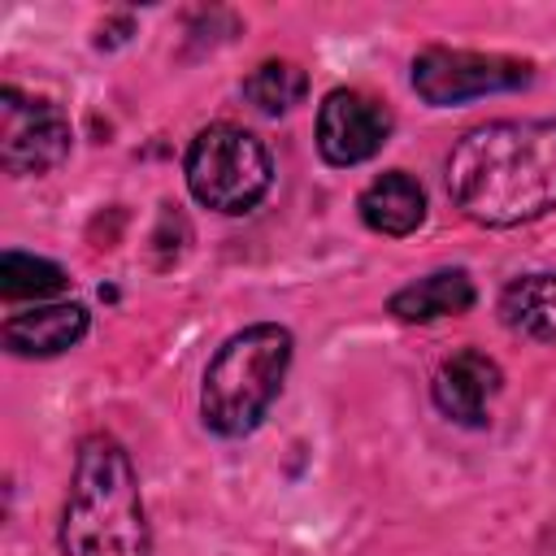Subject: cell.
I'll return each mask as SVG.
<instances>
[{
    "mask_svg": "<svg viewBox=\"0 0 556 556\" xmlns=\"http://www.w3.org/2000/svg\"><path fill=\"white\" fill-rule=\"evenodd\" d=\"M447 195L478 226H521L556 208V117L465 130L447 152Z\"/></svg>",
    "mask_w": 556,
    "mask_h": 556,
    "instance_id": "1",
    "label": "cell"
},
{
    "mask_svg": "<svg viewBox=\"0 0 556 556\" xmlns=\"http://www.w3.org/2000/svg\"><path fill=\"white\" fill-rule=\"evenodd\" d=\"M61 547L65 556H152L135 465L109 434H91L78 443L61 517Z\"/></svg>",
    "mask_w": 556,
    "mask_h": 556,
    "instance_id": "2",
    "label": "cell"
},
{
    "mask_svg": "<svg viewBox=\"0 0 556 556\" xmlns=\"http://www.w3.org/2000/svg\"><path fill=\"white\" fill-rule=\"evenodd\" d=\"M287 365H291L287 326L256 321V326L235 330L204 369V387H200L204 426L226 439L252 434L265 421L269 404L278 400Z\"/></svg>",
    "mask_w": 556,
    "mask_h": 556,
    "instance_id": "3",
    "label": "cell"
},
{
    "mask_svg": "<svg viewBox=\"0 0 556 556\" xmlns=\"http://www.w3.org/2000/svg\"><path fill=\"white\" fill-rule=\"evenodd\" d=\"M187 187L213 213H248L269 191L274 165L265 143L230 122L204 126L187 148Z\"/></svg>",
    "mask_w": 556,
    "mask_h": 556,
    "instance_id": "4",
    "label": "cell"
},
{
    "mask_svg": "<svg viewBox=\"0 0 556 556\" xmlns=\"http://www.w3.org/2000/svg\"><path fill=\"white\" fill-rule=\"evenodd\" d=\"M534 78L530 61L500 56V52H465V48H421L413 56V91L443 109L491 91H517Z\"/></svg>",
    "mask_w": 556,
    "mask_h": 556,
    "instance_id": "5",
    "label": "cell"
},
{
    "mask_svg": "<svg viewBox=\"0 0 556 556\" xmlns=\"http://www.w3.org/2000/svg\"><path fill=\"white\" fill-rule=\"evenodd\" d=\"M70 122L52 100L26 96L17 87L0 91V165L13 178L48 174L70 156Z\"/></svg>",
    "mask_w": 556,
    "mask_h": 556,
    "instance_id": "6",
    "label": "cell"
},
{
    "mask_svg": "<svg viewBox=\"0 0 556 556\" xmlns=\"http://www.w3.org/2000/svg\"><path fill=\"white\" fill-rule=\"evenodd\" d=\"M391 109L356 87H334L317 109V152L330 165H361L391 139Z\"/></svg>",
    "mask_w": 556,
    "mask_h": 556,
    "instance_id": "7",
    "label": "cell"
},
{
    "mask_svg": "<svg viewBox=\"0 0 556 556\" xmlns=\"http://www.w3.org/2000/svg\"><path fill=\"white\" fill-rule=\"evenodd\" d=\"M500 382H504L500 365L486 352L465 348L439 365L430 391H434V404L443 417H452L460 426H486V404L495 400Z\"/></svg>",
    "mask_w": 556,
    "mask_h": 556,
    "instance_id": "8",
    "label": "cell"
},
{
    "mask_svg": "<svg viewBox=\"0 0 556 556\" xmlns=\"http://www.w3.org/2000/svg\"><path fill=\"white\" fill-rule=\"evenodd\" d=\"M87 334L83 304H48L35 313H17L4 321V348L13 356H56Z\"/></svg>",
    "mask_w": 556,
    "mask_h": 556,
    "instance_id": "9",
    "label": "cell"
},
{
    "mask_svg": "<svg viewBox=\"0 0 556 556\" xmlns=\"http://www.w3.org/2000/svg\"><path fill=\"white\" fill-rule=\"evenodd\" d=\"M361 217L369 230L378 235H413L426 217V191L413 174L404 169H387L378 174L365 191H361Z\"/></svg>",
    "mask_w": 556,
    "mask_h": 556,
    "instance_id": "10",
    "label": "cell"
},
{
    "mask_svg": "<svg viewBox=\"0 0 556 556\" xmlns=\"http://www.w3.org/2000/svg\"><path fill=\"white\" fill-rule=\"evenodd\" d=\"M387 308L400 321H434V317H456L473 308V282L465 269H434L408 287H400Z\"/></svg>",
    "mask_w": 556,
    "mask_h": 556,
    "instance_id": "11",
    "label": "cell"
},
{
    "mask_svg": "<svg viewBox=\"0 0 556 556\" xmlns=\"http://www.w3.org/2000/svg\"><path fill=\"white\" fill-rule=\"evenodd\" d=\"M500 321L526 339L556 343V274H526L504 287Z\"/></svg>",
    "mask_w": 556,
    "mask_h": 556,
    "instance_id": "12",
    "label": "cell"
},
{
    "mask_svg": "<svg viewBox=\"0 0 556 556\" xmlns=\"http://www.w3.org/2000/svg\"><path fill=\"white\" fill-rule=\"evenodd\" d=\"M304 91H308V78H304V70L295 61H261L243 78V100L252 109H261V113H274V117L295 109L304 100Z\"/></svg>",
    "mask_w": 556,
    "mask_h": 556,
    "instance_id": "13",
    "label": "cell"
},
{
    "mask_svg": "<svg viewBox=\"0 0 556 556\" xmlns=\"http://www.w3.org/2000/svg\"><path fill=\"white\" fill-rule=\"evenodd\" d=\"M65 287H70L65 269L43 256H26V252L0 256V295L4 300H48V295H61Z\"/></svg>",
    "mask_w": 556,
    "mask_h": 556,
    "instance_id": "14",
    "label": "cell"
}]
</instances>
